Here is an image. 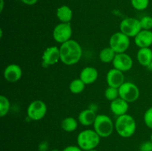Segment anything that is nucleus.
<instances>
[{"label": "nucleus", "mask_w": 152, "mask_h": 151, "mask_svg": "<svg viewBox=\"0 0 152 151\" xmlns=\"http://www.w3.org/2000/svg\"><path fill=\"white\" fill-rule=\"evenodd\" d=\"M57 19L63 23H70L73 18V11L68 6L62 5L56 10Z\"/></svg>", "instance_id": "6ab92c4d"}, {"label": "nucleus", "mask_w": 152, "mask_h": 151, "mask_svg": "<svg viewBox=\"0 0 152 151\" xmlns=\"http://www.w3.org/2000/svg\"><path fill=\"white\" fill-rule=\"evenodd\" d=\"M150 140H151V142H152V133H151V138H150Z\"/></svg>", "instance_id": "f704fd0d"}, {"label": "nucleus", "mask_w": 152, "mask_h": 151, "mask_svg": "<svg viewBox=\"0 0 152 151\" xmlns=\"http://www.w3.org/2000/svg\"><path fill=\"white\" fill-rule=\"evenodd\" d=\"M120 31L127 36L134 38L141 30L140 22L135 18H126L123 19L120 25Z\"/></svg>", "instance_id": "1a4fd4ad"}, {"label": "nucleus", "mask_w": 152, "mask_h": 151, "mask_svg": "<svg viewBox=\"0 0 152 151\" xmlns=\"http://www.w3.org/2000/svg\"><path fill=\"white\" fill-rule=\"evenodd\" d=\"M0 12H2L3 8H4V0H0Z\"/></svg>", "instance_id": "2f4dec72"}, {"label": "nucleus", "mask_w": 152, "mask_h": 151, "mask_svg": "<svg viewBox=\"0 0 152 151\" xmlns=\"http://www.w3.org/2000/svg\"><path fill=\"white\" fill-rule=\"evenodd\" d=\"M78 122L79 121H77V120L74 117H66L61 122V127L64 131L71 133V132L75 131L77 129Z\"/></svg>", "instance_id": "aec40b11"}, {"label": "nucleus", "mask_w": 152, "mask_h": 151, "mask_svg": "<svg viewBox=\"0 0 152 151\" xmlns=\"http://www.w3.org/2000/svg\"><path fill=\"white\" fill-rule=\"evenodd\" d=\"M142 30H151L152 29V17L149 16H145L140 19Z\"/></svg>", "instance_id": "a878e982"}, {"label": "nucleus", "mask_w": 152, "mask_h": 151, "mask_svg": "<svg viewBox=\"0 0 152 151\" xmlns=\"http://www.w3.org/2000/svg\"><path fill=\"white\" fill-rule=\"evenodd\" d=\"M62 151H83L78 145H69L62 150Z\"/></svg>", "instance_id": "c756f323"}, {"label": "nucleus", "mask_w": 152, "mask_h": 151, "mask_svg": "<svg viewBox=\"0 0 152 151\" xmlns=\"http://www.w3.org/2000/svg\"><path fill=\"white\" fill-rule=\"evenodd\" d=\"M116 54L117 53L111 47H107L100 50L99 58L101 62L103 63H110L113 62Z\"/></svg>", "instance_id": "412c9836"}, {"label": "nucleus", "mask_w": 152, "mask_h": 151, "mask_svg": "<svg viewBox=\"0 0 152 151\" xmlns=\"http://www.w3.org/2000/svg\"><path fill=\"white\" fill-rule=\"evenodd\" d=\"M10 103L9 99L5 96H0V116L4 117L10 110Z\"/></svg>", "instance_id": "5701e85b"}, {"label": "nucleus", "mask_w": 152, "mask_h": 151, "mask_svg": "<svg viewBox=\"0 0 152 151\" xmlns=\"http://www.w3.org/2000/svg\"><path fill=\"white\" fill-rule=\"evenodd\" d=\"M100 136L94 130H84L80 132L77 138V145L83 151L96 149L100 142Z\"/></svg>", "instance_id": "7ed1b4c3"}, {"label": "nucleus", "mask_w": 152, "mask_h": 151, "mask_svg": "<svg viewBox=\"0 0 152 151\" xmlns=\"http://www.w3.org/2000/svg\"><path fill=\"white\" fill-rule=\"evenodd\" d=\"M96 115H97L96 114V112L88 108L80 113L78 115V121L83 126L92 125L94 123Z\"/></svg>", "instance_id": "a211bd4d"}, {"label": "nucleus", "mask_w": 152, "mask_h": 151, "mask_svg": "<svg viewBox=\"0 0 152 151\" xmlns=\"http://www.w3.org/2000/svg\"><path fill=\"white\" fill-rule=\"evenodd\" d=\"M112 63L114 68L124 73L132 69L133 67V59L126 53H117Z\"/></svg>", "instance_id": "9d476101"}, {"label": "nucleus", "mask_w": 152, "mask_h": 151, "mask_svg": "<svg viewBox=\"0 0 152 151\" xmlns=\"http://www.w3.org/2000/svg\"><path fill=\"white\" fill-rule=\"evenodd\" d=\"M86 85L80 78H75L70 83L69 90L73 94H80L85 90Z\"/></svg>", "instance_id": "4be33fe9"}, {"label": "nucleus", "mask_w": 152, "mask_h": 151, "mask_svg": "<svg viewBox=\"0 0 152 151\" xmlns=\"http://www.w3.org/2000/svg\"><path fill=\"white\" fill-rule=\"evenodd\" d=\"M132 6L137 10H143L148 7L149 0H131Z\"/></svg>", "instance_id": "393cba45"}, {"label": "nucleus", "mask_w": 152, "mask_h": 151, "mask_svg": "<svg viewBox=\"0 0 152 151\" xmlns=\"http://www.w3.org/2000/svg\"><path fill=\"white\" fill-rule=\"evenodd\" d=\"M118 89L120 97L129 103L136 102L140 96L139 88L131 81H125Z\"/></svg>", "instance_id": "423d86ee"}, {"label": "nucleus", "mask_w": 152, "mask_h": 151, "mask_svg": "<svg viewBox=\"0 0 152 151\" xmlns=\"http://www.w3.org/2000/svg\"><path fill=\"white\" fill-rule=\"evenodd\" d=\"M48 107L43 101L37 99L28 105L27 108V115L33 121H39L45 116Z\"/></svg>", "instance_id": "39448f33"}, {"label": "nucleus", "mask_w": 152, "mask_h": 151, "mask_svg": "<svg viewBox=\"0 0 152 151\" xmlns=\"http://www.w3.org/2000/svg\"><path fill=\"white\" fill-rule=\"evenodd\" d=\"M60 61L65 65H76L81 59L83 50L81 45L77 41L70 39L59 47Z\"/></svg>", "instance_id": "f257e3e1"}, {"label": "nucleus", "mask_w": 152, "mask_h": 151, "mask_svg": "<svg viewBox=\"0 0 152 151\" xmlns=\"http://www.w3.org/2000/svg\"><path fill=\"white\" fill-rule=\"evenodd\" d=\"M72 33V27L71 23L60 22L53 28V38L56 42L62 44L71 39Z\"/></svg>", "instance_id": "6e6552de"}, {"label": "nucleus", "mask_w": 152, "mask_h": 151, "mask_svg": "<svg viewBox=\"0 0 152 151\" xmlns=\"http://www.w3.org/2000/svg\"><path fill=\"white\" fill-rule=\"evenodd\" d=\"M149 68H151V70H152V63H151V66H150V67H149Z\"/></svg>", "instance_id": "c9c22d12"}, {"label": "nucleus", "mask_w": 152, "mask_h": 151, "mask_svg": "<svg viewBox=\"0 0 152 151\" xmlns=\"http://www.w3.org/2000/svg\"><path fill=\"white\" fill-rule=\"evenodd\" d=\"M106 81L108 87L119 88L125 82V76L123 72L115 68L109 70L107 73Z\"/></svg>", "instance_id": "f8f14e48"}, {"label": "nucleus", "mask_w": 152, "mask_h": 151, "mask_svg": "<svg viewBox=\"0 0 152 151\" xmlns=\"http://www.w3.org/2000/svg\"><path fill=\"white\" fill-rule=\"evenodd\" d=\"M105 97L110 102H112L114 99L120 97L119 96V89L115 87H108L105 90Z\"/></svg>", "instance_id": "b1692460"}, {"label": "nucleus", "mask_w": 152, "mask_h": 151, "mask_svg": "<svg viewBox=\"0 0 152 151\" xmlns=\"http://www.w3.org/2000/svg\"><path fill=\"white\" fill-rule=\"evenodd\" d=\"M129 107V102L123 100L120 97L114 99V101L111 102V104H110V110L112 113L117 116H120V115L127 113Z\"/></svg>", "instance_id": "4468645a"}, {"label": "nucleus", "mask_w": 152, "mask_h": 151, "mask_svg": "<svg viewBox=\"0 0 152 151\" xmlns=\"http://www.w3.org/2000/svg\"><path fill=\"white\" fill-rule=\"evenodd\" d=\"M134 43L140 48L150 47L152 44V31L142 30L134 37Z\"/></svg>", "instance_id": "2eb2a0df"}, {"label": "nucleus", "mask_w": 152, "mask_h": 151, "mask_svg": "<svg viewBox=\"0 0 152 151\" xmlns=\"http://www.w3.org/2000/svg\"><path fill=\"white\" fill-rule=\"evenodd\" d=\"M93 126L94 130L100 138L109 137L115 129L111 118L105 114H99L96 115Z\"/></svg>", "instance_id": "20e7f679"}, {"label": "nucleus", "mask_w": 152, "mask_h": 151, "mask_svg": "<svg viewBox=\"0 0 152 151\" xmlns=\"http://www.w3.org/2000/svg\"><path fill=\"white\" fill-rule=\"evenodd\" d=\"M130 46L129 37L120 32L114 33L109 39V47L115 51L116 53H125Z\"/></svg>", "instance_id": "0eeeda50"}, {"label": "nucleus", "mask_w": 152, "mask_h": 151, "mask_svg": "<svg viewBox=\"0 0 152 151\" xmlns=\"http://www.w3.org/2000/svg\"><path fill=\"white\" fill-rule=\"evenodd\" d=\"M42 59V65L44 67L51 66L56 64L60 60L59 47L56 46H50L47 47L43 52Z\"/></svg>", "instance_id": "9b49d317"}, {"label": "nucleus", "mask_w": 152, "mask_h": 151, "mask_svg": "<svg viewBox=\"0 0 152 151\" xmlns=\"http://www.w3.org/2000/svg\"><path fill=\"white\" fill-rule=\"evenodd\" d=\"M88 151H99V150H97L96 149H94V150H88Z\"/></svg>", "instance_id": "72a5a7b5"}, {"label": "nucleus", "mask_w": 152, "mask_h": 151, "mask_svg": "<svg viewBox=\"0 0 152 151\" xmlns=\"http://www.w3.org/2000/svg\"><path fill=\"white\" fill-rule=\"evenodd\" d=\"M21 1L27 5H34L38 1V0H21Z\"/></svg>", "instance_id": "7c9ffc66"}, {"label": "nucleus", "mask_w": 152, "mask_h": 151, "mask_svg": "<svg viewBox=\"0 0 152 151\" xmlns=\"http://www.w3.org/2000/svg\"><path fill=\"white\" fill-rule=\"evenodd\" d=\"M140 151H152L151 141H145L140 145Z\"/></svg>", "instance_id": "cd10ccee"}, {"label": "nucleus", "mask_w": 152, "mask_h": 151, "mask_svg": "<svg viewBox=\"0 0 152 151\" xmlns=\"http://www.w3.org/2000/svg\"><path fill=\"white\" fill-rule=\"evenodd\" d=\"M3 76L6 81L10 83H14L21 78L22 70L20 67L16 64H10L5 68Z\"/></svg>", "instance_id": "ddd939ff"}, {"label": "nucleus", "mask_w": 152, "mask_h": 151, "mask_svg": "<svg viewBox=\"0 0 152 151\" xmlns=\"http://www.w3.org/2000/svg\"><path fill=\"white\" fill-rule=\"evenodd\" d=\"M39 151H48L49 149V144L46 141H43L39 143L38 147Z\"/></svg>", "instance_id": "c85d7f7f"}, {"label": "nucleus", "mask_w": 152, "mask_h": 151, "mask_svg": "<svg viewBox=\"0 0 152 151\" xmlns=\"http://www.w3.org/2000/svg\"><path fill=\"white\" fill-rule=\"evenodd\" d=\"M50 151H60V150H58V149H53L52 150H50Z\"/></svg>", "instance_id": "473e14b6"}, {"label": "nucleus", "mask_w": 152, "mask_h": 151, "mask_svg": "<svg viewBox=\"0 0 152 151\" xmlns=\"http://www.w3.org/2000/svg\"><path fill=\"white\" fill-rule=\"evenodd\" d=\"M137 59L140 65L149 68L152 63V50L150 47L140 48L137 53Z\"/></svg>", "instance_id": "f3484780"}, {"label": "nucleus", "mask_w": 152, "mask_h": 151, "mask_svg": "<svg viewBox=\"0 0 152 151\" xmlns=\"http://www.w3.org/2000/svg\"><path fill=\"white\" fill-rule=\"evenodd\" d=\"M114 128L120 136L123 138H130L136 132L137 123L132 115L126 113L117 116L114 123Z\"/></svg>", "instance_id": "f03ea898"}, {"label": "nucleus", "mask_w": 152, "mask_h": 151, "mask_svg": "<svg viewBox=\"0 0 152 151\" xmlns=\"http://www.w3.org/2000/svg\"><path fill=\"white\" fill-rule=\"evenodd\" d=\"M143 119L145 125L152 130V107L146 110L144 113Z\"/></svg>", "instance_id": "bb28decb"}, {"label": "nucleus", "mask_w": 152, "mask_h": 151, "mask_svg": "<svg viewBox=\"0 0 152 151\" xmlns=\"http://www.w3.org/2000/svg\"><path fill=\"white\" fill-rule=\"evenodd\" d=\"M98 78V71L94 67H86L81 70L80 78L86 84H91L96 81Z\"/></svg>", "instance_id": "dca6fc26"}]
</instances>
